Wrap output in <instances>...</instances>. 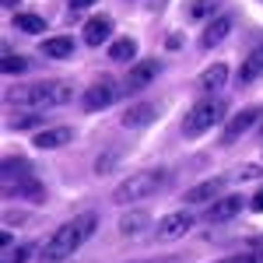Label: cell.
Listing matches in <instances>:
<instances>
[{"label":"cell","instance_id":"cell-1","mask_svg":"<svg viewBox=\"0 0 263 263\" xmlns=\"http://www.w3.org/2000/svg\"><path fill=\"white\" fill-rule=\"evenodd\" d=\"M95 228H99V214H95V211H84L78 218H70L67 224H60V228L49 235V242L42 246V260L57 263V260L74 256V253L95 235Z\"/></svg>","mask_w":263,"mask_h":263},{"label":"cell","instance_id":"cell-2","mask_svg":"<svg viewBox=\"0 0 263 263\" xmlns=\"http://www.w3.org/2000/svg\"><path fill=\"white\" fill-rule=\"evenodd\" d=\"M67 99H70V84L67 81H35V84H25V88H14L7 95V105L28 109V112H42V109L63 105Z\"/></svg>","mask_w":263,"mask_h":263},{"label":"cell","instance_id":"cell-3","mask_svg":"<svg viewBox=\"0 0 263 263\" xmlns=\"http://www.w3.org/2000/svg\"><path fill=\"white\" fill-rule=\"evenodd\" d=\"M168 186V172L165 168H144V172H134L112 190V200L116 203H137V200H147L155 197L158 190Z\"/></svg>","mask_w":263,"mask_h":263},{"label":"cell","instance_id":"cell-4","mask_svg":"<svg viewBox=\"0 0 263 263\" xmlns=\"http://www.w3.org/2000/svg\"><path fill=\"white\" fill-rule=\"evenodd\" d=\"M224 112H228V105L221 99H203L197 102L186 116H182V137H200L207 134L211 126H218L224 120Z\"/></svg>","mask_w":263,"mask_h":263},{"label":"cell","instance_id":"cell-5","mask_svg":"<svg viewBox=\"0 0 263 263\" xmlns=\"http://www.w3.org/2000/svg\"><path fill=\"white\" fill-rule=\"evenodd\" d=\"M123 95V88L112 78H99V81L91 84V88H84V99L81 105L88 109V112H95V109H105V105H112V102Z\"/></svg>","mask_w":263,"mask_h":263},{"label":"cell","instance_id":"cell-6","mask_svg":"<svg viewBox=\"0 0 263 263\" xmlns=\"http://www.w3.org/2000/svg\"><path fill=\"white\" fill-rule=\"evenodd\" d=\"M190 228H193V214L190 211H172V214H165L162 221L155 224V235L162 242H172V239H182Z\"/></svg>","mask_w":263,"mask_h":263},{"label":"cell","instance_id":"cell-7","mask_svg":"<svg viewBox=\"0 0 263 263\" xmlns=\"http://www.w3.org/2000/svg\"><path fill=\"white\" fill-rule=\"evenodd\" d=\"M228 179H232V176H214V179H203V182H197V186H190V190L182 193V200H186V203H214V200H221Z\"/></svg>","mask_w":263,"mask_h":263},{"label":"cell","instance_id":"cell-8","mask_svg":"<svg viewBox=\"0 0 263 263\" xmlns=\"http://www.w3.org/2000/svg\"><path fill=\"white\" fill-rule=\"evenodd\" d=\"M162 74V60H137L130 70H126V81H123V91H141Z\"/></svg>","mask_w":263,"mask_h":263},{"label":"cell","instance_id":"cell-9","mask_svg":"<svg viewBox=\"0 0 263 263\" xmlns=\"http://www.w3.org/2000/svg\"><path fill=\"white\" fill-rule=\"evenodd\" d=\"M256 120H260V109H256V105L242 109L239 116H228V123H224V130H221V144H235Z\"/></svg>","mask_w":263,"mask_h":263},{"label":"cell","instance_id":"cell-10","mask_svg":"<svg viewBox=\"0 0 263 263\" xmlns=\"http://www.w3.org/2000/svg\"><path fill=\"white\" fill-rule=\"evenodd\" d=\"M70 141H74V130L70 126H42L32 144L39 151H57V147H63V144H70Z\"/></svg>","mask_w":263,"mask_h":263},{"label":"cell","instance_id":"cell-11","mask_svg":"<svg viewBox=\"0 0 263 263\" xmlns=\"http://www.w3.org/2000/svg\"><path fill=\"white\" fill-rule=\"evenodd\" d=\"M235 28V18L232 14H218V18L211 21L207 28H203V35H200V46L203 49H214V46H221L224 39H228V32Z\"/></svg>","mask_w":263,"mask_h":263},{"label":"cell","instance_id":"cell-12","mask_svg":"<svg viewBox=\"0 0 263 263\" xmlns=\"http://www.w3.org/2000/svg\"><path fill=\"white\" fill-rule=\"evenodd\" d=\"M242 211V197L239 193H228V197H221V200H214L211 207H207V224H218V221H228V218H235Z\"/></svg>","mask_w":263,"mask_h":263},{"label":"cell","instance_id":"cell-13","mask_svg":"<svg viewBox=\"0 0 263 263\" xmlns=\"http://www.w3.org/2000/svg\"><path fill=\"white\" fill-rule=\"evenodd\" d=\"M112 35V18L109 14H95V18L84 21V42L88 46H102V42H109Z\"/></svg>","mask_w":263,"mask_h":263},{"label":"cell","instance_id":"cell-14","mask_svg":"<svg viewBox=\"0 0 263 263\" xmlns=\"http://www.w3.org/2000/svg\"><path fill=\"white\" fill-rule=\"evenodd\" d=\"M42 57H49V60H70V57H74V39H70V35L42 39Z\"/></svg>","mask_w":263,"mask_h":263},{"label":"cell","instance_id":"cell-15","mask_svg":"<svg viewBox=\"0 0 263 263\" xmlns=\"http://www.w3.org/2000/svg\"><path fill=\"white\" fill-rule=\"evenodd\" d=\"M224 81H228V67H224V63H211V67H207V70L200 74L197 88L211 95V91H221V88H224Z\"/></svg>","mask_w":263,"mask_h":263},{"label":"cell","instance_id":"cell-16","mask_svg":"<svg viewBox=\"0 0 263 263\" xmlns=\"http://www.w3.org/2000/svg\"><path fill=\"white\" fill-rule=\"evenodd\" d=\"M260 74H263V46H260V49H253V53L239 63V84H253Z\"/></svg>","mask_w":263,"mask_h":263},{"label":"cell","instance_id":"cell-17","mask_svg":"<svg viewBox=\"0 0 263 263\" xmlns=\"http://www.w3.org/2000/svg\"><path fill=\"white\" fill-rule=\"evenodd\" d=\"M11 179H14V186L35 179V176H32V165L25 162V158H4V186H7Z\"/></svg>","mask_w":263,"mask_h":263},{"label":"cell","instance_id":"cell-18","mask_svg":"<svg viewBox=\"0 0 263 263\" xmlns=\"http://www.w3.org/2000/svg\"><path fill=\"white\" fill-rule=\"evenodd\" d=\"M155 112H158V109H155V105H147V102H144V105H130V109H126V112H123V126H147V123L155 120Z\"/></svg>","mask_w":263,"mask_h":263},{"label":"cell","instance_id":"cell-19","mask_svg":"<svg viewBox=\"0 0 263 263\" xmlns=\"http://www.w3.org/2000/svg\"><path fill=\"white\" fill-rule=\"evenodd\" d=\"M109 60H137V39H130V35H123V39H116L112 46H109Z\"/></svg>","mask_w":263,"mask_h":263},{"label":"cell","instance_id":"cell-20","mask_svg":"<svg viewBox=\"0 0 263 263\" xmlns=\"http://www.w3.org/2000/svg\"><path fill=\"white\" fill-rule=\"evenodd\" d=\"M147 228V214L144 211H134V214H123L120 218V232L123 235H141Z\"/></svg>","mask_w":263,"mask_h":263},{"label":"cell","instance_id":"cell-21","mask_svg":"<svg viewBox=\"0 0 263 263\" xmlns=\"http://www.w3.org/2000/svg\"><path fill=\"white\" fill-rule=\"evenodd\" d=\"M14 28L18 32H28V35H35V32H46V21L39 14H14Z\"/></svg>","mask_w":263,"mask_h":263},{"label":"cell","instance_id":"cell-22","mask_svg":"<svg viewBox=\"0 0 263 263\" xmlns=\"http://www.w3.org/2000/svg\"><path fill=\"white\" fill-rule=\"evenodd\" d=\"M218 4H221V0H193V4L186 7V14H190L193 21H200V18H207V14H214Z\"/></svg>","mask_w":263,"mask_h":263},{"label":"cell","instance_id":"cell-23","mask_svg":"<svg viewBox=\"0 0 263 263\" xmlns=\"http://www.w3.org/2000/svg\"><path fill=\"white\" fill-rule=\"evenodd\" d=\"M32 253H35V246L25 242V246H18V249H7V253H4V263H28Z\"/></svg>","mask_w":263,"mask_h":263},{"label":"cell","instance_id":"cell-24","mask_svg":"<svg viewBox=\"0 0 263 263\" xmlns=\"http://www.w3.org/2000/svg\"><path fill=\"white\" fill-rule=\"evenodd\" d=\"M0 67H4V74H21V70L28 67V60H21V57H14V53H7Z\"/></svg>","mask_w":263,"mask_h":263},{"label":"cell","instance_id":"cell-25","mask_svg":"<svg viewBox=\"0 0 263 263\" xmlns=\"http://www.w3.org/2000/svg\"><path fill=\"white\" fill-rule=\"evenodd\" d=\"M218 263H263V253L249 249V253H239V256H224V260H218Z\"/></svg>","mask_w":263,"mask_h":263},{"label":"cell","instance_id":"cell-26","mask_svg":"<svg viewBox=\"0 0 263 263\" xmlns=\"http://www.w3.org/2000/svg\"><path fill=\"white\" fill-rule=\"evenodd\" d=\"M42 116H35V112H28V116H18V120H11V126L14 130H32V126H39Z\"/></svg>","mask_w":263,"mask_h":263},{"label":"cell","instance_id":"cell-27","mask_svg":"<svg viewBox=\"0 0 263 263\" xmlns=\"http://www.w3.org/2000/svg\"><path fill=\"white\" fill-rule=\"evenodd\" d=\"M260 176H263L260 165H246V168H239V172H235L232 179H260Z\"/></svg>","mask_w":263,"mask_h":263},{"label":"cell","instance_id":"cell-28","mask_svg":"<svg viewBox=\"0 0 263 263\" xmlns=\"http://www.w3.org/2000/svg\"><path fill=\"white\" fill-rule=\"evenodd\" d=\"M91 4H99V0H70V11H88Z\"/></svg>","mask_w":263,"mask_h":263},{"label":"cell","instance_id":"cell-29","mask_svg":"<svg viewBox=\"0 0 263 263\" xmlns=\"http://www.w3.org/2000/svg\"><path fill=\"white\" fill-rule=\"evenodd\" d=\"M249 207H253V211H260V214H263V186L256 190V197L249 200Z\"/></svg>","mask_w":263,"mask_h":263},{"label":"cell","instance_id":"cell-30","mask_svg":"<svg viewBox=\"0 0 263 263\" xmlns=\"http://www.w3.org/2000/svg\"><path fill=\"white\" fill-rule=\"evenodd\" d=\"M249 249H256V253H263V235H256V239L249 242Z\"/></svg>","mask_w":263,"mask_h":263},{"label":"cell","instance_id":"cell-31","mask_svg":"<svg viewBox=\"0 0 263 263\" xmlns=\"http://www.w3.org/2000/svg\"><path fill=\"white\" fill-rule=\"evenodd\" d=\"M147 7H151V11H162V7H165V0H147Z\"/></svg>","mask_w":263,"mask_h":263},{"label":"cell","instance_id":"cell-32","mask_svg":"<svg viewBox=\"0 0 263 263\" xmlns=\"http://www.w3.org/2000/svg\"><path fill=\"white\" fill-rule=\"evenodd\" d=\"M14 4H18V0H4V7H14Z\"/></svg>","mask_w":263,"mask_h":263}]
</instances>
